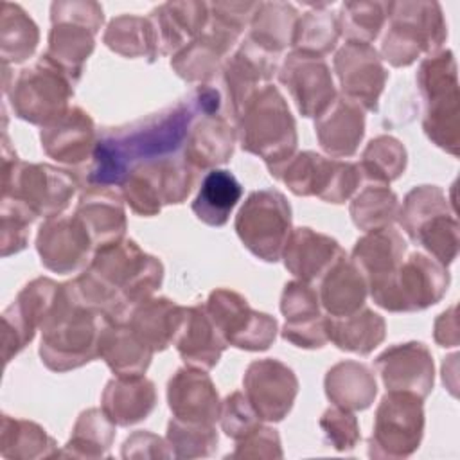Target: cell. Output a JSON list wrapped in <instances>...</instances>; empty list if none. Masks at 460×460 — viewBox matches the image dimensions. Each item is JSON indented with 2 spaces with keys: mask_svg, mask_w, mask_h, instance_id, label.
I'll return each mask as SVG.
<instances>
[{
  "mask_svg": "<svg viewBox=\"0 0 460 460\" xmlns=\"http://www.w3.org/2000/svg\"><path fill=\"white\" fill-rule=\"evenodd\" d=\"M325 394L334 406L365 410L372 404L377 385L372 370L358 361H340L325 376Z\"/></svg>",
  "mask_w": 460,
  "mask_h": 460,
  "instance_id": "38",
  "label": "cell"
},
{
  "mask_svg": "<svg viewBox=\"0 0 460 460\" xmlns=\"http://www.w3.org/2000/svg\"><path fill=\"white\" fill-rule=\"evenodd\" d=\"M162 262L135 241L120 239L97 248L86 270L72 280L79 298L115 322H128L131 311L160 288Z\"/></svg>",
  "mask_w": 460,
  "mask_h": 460,
  "instance_id": "2",
  "label": "cell"
},
{
  "mask_svg": "<svg viewBox=\"0 0 460 460\" xmlns=\"http://www.w3.org/2000/svg\"><path fill=\"white\" fill-rule=\"evenodd\" d=\"M406 243L390 226L367 232L352 250V262L367 280L368 289L385 282L402 262Z\"/></svg>",
  "mask_w": 460,
  "mask_h": 460,
  "instance_id": "32",
  "label": "cell"
},
{
  "mask_svg": "<svg viewBox=\"0 0 460 460\" xmlns=\"http://www.w3.org/2000/svg\"><path fill=\"white\" fill-rule=\"evenodd\" d=\"M243 386L261 420L277 422L289 413L298 392V379L288 365L268 358L248 365Z\"/></svg>",
  "mask_w": 460,
  "mask_h": 460,
  "instance_id": "19",
  "label": "cell"
},
{
  "mask_svg": "<svg viewBox=\"0 0 460 460\" xmlns=\"http://www.w3.org/2000/svg\"><path fill=\"white\" fill-rule=\"evenodd\" d=\"M174 345L189 367L208 370L219 361L228 343L212 323L205 305H192L187 307V314Z\"/></svg>",
  "mask_w": 460,
  "mask_h": 460,
  "instance_id": "33",
  "label": "cell"
},
{
  "mask_svg": "<svg viewBox=\"0 0 460 460\" xmlns=\"http://www.w3.org/2000/svg\"><path fill=\"white\" fill-rule=\"evenodd\" d=\"M221 95L212 86H198L189 97L147 119L106 131L95 144L86 171L88 187H119L138 164L178 155L192 122L217 113Z\"/></svg>",
  "mask_w": 460,
  "mask_h": 460,
  "instance_id": "1",
  "label": "cell"
},
{
  "mask_svg": "<svg viewBox=\"0 0 460 460\" xmlns=\"http://www.w3.org/2000/svg\"><path fill=\"white\" fill-rule=\"evenodd\" d=\"M74 84L65 70L50 58L41 56L32 66L18 74L7 92L9 102L16 117L43 128L66 113Z\"/></svg>",
  "mask_w": 460,
  "mask_h": 460,
  "instance_id": "11",
  "label": "cell"
},
{
  "mask_svg": "<svg viewBox=\"0 0 460 460\" xmlns=\"http://www.w3.org/2000/svg\"><path fill=\"white\" fill-rule=\"evenodd\" d=\"M75 216L86 226L95 250L124 239L126 212L122 196L108 187H90L79 198Z\"/></svg>",
  "mask_w": 460,
  "mask_h": 460,
  "instance_id": "31",
  "label": "cell"
},
{
  "mask_svg": "<svg viewBox=\"0 0 460 460\" xmlns=\"http://www.w3.org/2000/svg\"><path fill=\"white\" fill-rule=\"evenodd\" d=\"M298 13L295 5L286 2H261L252 22L248 40L259 49L279 56L291 45Z\"/></svg>",
  "mask_w": 460,
  "mask_h": 460,
  "instance_id": "41",
  "label": "cell"
},
{
  "mask_svg": "<svg viewBox=\"0 0 460 460\" xmlns=\"http://www.w3.org/2000/svg\"><path fill=\"white\" fill-rule=\"evenodd\" d=\"M102 40L108 49L126 58H147L153 61L158 56L156 36L149 18L117 16L108 23Z\"/></svg>",
  "mask_w": 460,
  "mask_h": 460,
  "instance_id": "43",
  "label": "cell"
},
{
  "mask_svg": "<svg viewBox=\"0 0 460 460\" xmlns=\"http://www.w3.org/2000/svg\"><path fill=\"white\" fill-rule=\"evenodd\" d=\"M167 401L174 419L192 424H208L219 419L221 402L216 386L203 368L176 370L167 385Z\"/></svg>",
  "mask_w": 460,
  "mask_h": 460,
  "instance_id": "25",
  "label": "cell"
},
{
  "mask_svg": "<svg viewBox=\"0 0 460 460\" xmlns=\"http://www.w3.org/2000/svg\"><path fill=\"white\" fill-rule=\"evenodd\" d=\"M36 216L11 196H2V255L7 257L25 248L29 226Z\"/></svg>",
  "mask_w": 460,
  "mask_h": 460,
  "instance_id": "53",
  "label": "cell"
},
{
  "mask_svg": "<svg viewBox=\"0 0 460 460\" xmlns=\"http://www.w3.org/2000/svg\"><path fill=\"white\" fill-rule=\"evenodd\" d=\"M102 20V7L97 2H54L50 5L52 29L45 56L65 70L74 83L95 47V34Z\"/></svg>",
  "mask_w": 460,
  "mask_h": 460,
  "instance_id": "10",
  "label": "cell"
},
{
  "mask_svg": "<svg viewBox=\"0 0 460 460\" xmlns=\"http://www.w3.org/2000/svg\"><path fill=\"white\" fill-rule=\"evenodd\" d=\"M277 58L248 38L241 43L232 58L225 61L223 79L226 86L228 97V113L237 122L246 104L255 97L261 90V84H268L277 70Z\"/></svg>",
  "mask_w": 460,
  "mask_h": 460,
  "instance_id": "22",
  "label": "cell"
},
{
  "mask_svg": "<svg viewBox=\"0 0 460 460\" xmlns=\"http://www.w3.org/2000/svg\"><path fill=\"white\" fill-rule=\"evenodd\" d=\"M61 284L50 279H36L29 282L16 300L2 313L4 322V359L5 363L16 356L41 329L45 318L54 307Z\"/></svg>",
  "mask_w": 460,
  "mask_h": 460,
  "instance_id": "18",
  "label": "cell"
},
{
  "mask_svg": "<svg viewBox=\"0 0 460 460\" xmlns=\"http://www.w3.org/2000/svg\"><path fill=\"white\" fill-rule=\"evenodd\" d=\"M219 420L223 431L234 440L244 438L261 426V417L243 392H234L221 402Z\"/></svg>",
  "mask_w": 460,
  "mask_h": 460,
  "instance_id": "54",
  "label": "cell"
},
{
  "mask_svg": "<svg viewBox=\"0 0 460 460\" xmlns=\"http://www.w3.org/2000/svg\"><path fill=\"white\" fill-rule=\"evenodd\" d=\"M241 194L243 187L230 171L210 169L203 176L199 190L192 201V212L205 225L223 226Z\"/></svg>",
  "mask_w": 460,
  "mask_h": 460,
  "instance_id": "39",
  "label": "cell"
},
{
  "mask_svg": "<svg viewBox=\"0 0 460 460\" xmlns=\"http://www.w3.org/2000/svg\"><path fill=\"white\" fill-rule=\"evenodd\" d=\"M399 214V199L388 185H368L350 203V216L359 230L390 226Z\"/></svg>",
  "mask_w": 460,
  "mask_h": 460,
  "instance_id": "47",
  "label": "cell"
},
{
  "mask_svg": "<svg viewBox=\"0 0 460 460\" xmlns=\"http://www.w3.org/2000/svg\"><path fill=\"white\" fill-rule=\"evenodd\" d=\"M232 456H259V458L282 456L279 433L271 428L259 426L255 431L237 440V449L232 453Z\"/></svg>",
  "mask_w": 460,
  "mask_h": 460,
  "instance_id": "56",
  "label": "cell"
},
{
  "mask_svg": "<svg viewBox=\"0 0 460 460\" xmlns=\"http://www.w3.org/2000/svg\"><path fill=\"white\" fill-rule=\"evenodd\" d=\"M205 309L228 345L244 350H266L277 336V320L253 311L246 298L232 289L210 293Z\"/></svg>",
  "mask_w": 460,
  "mask_h": 460,
  "instance_id": "15",
  "label": "cell"
},
{
  "mask_svg": "<svg viewBox=\"0 0 460 460\" xmlns=\"http://www.w3.org/2000/svg\"><path fill=\"white\" fill-rule=\"evenodd\" d=\"M99 356L117 376H144L151 363L153 350L147 349L131 331L128 322L111 320L101 336Z\"/></svg>",
  "mask_w": 460,
  "mask_h": 460,
  "instance_id": "37",
  "label": "cell"
},
{
  "mask_svg": "<svg viewBox=\"0 0 460 460\" xmlns=\"http://www.w3.org/2000/svg\"><path fill=\"white\" fill-rule=\"evenodd\" d=\"M386 5V2H345L338 13V22L347 41H374L388 20Z\"/></svg>",
  "mask_w": 460,
  "mask_h": 460,
  "instance_id": "49",
  "label": "cell"
},
{
  "mask_svg": "<svg viewBox=\"0 0 460 460\" xmlns=\"http://www.w3.org/2000/svg\"><path fill=\"white\" fill-rule=\"evenodd\" d=\"M320 426L323 429L325 440L338 451L352 449L359 440L358 419L354 417V413H350V410L340 406L329 408L322 415Z\"/></svg>",
  "mask_w": 460,
  "mask_h": 460,
  "instance_id": "55",
  "label": "cell"
},
{
  "mask_svg": "<svg viewBox=\"0 0 460 460\" xmlns=\"http://www.w3.org/2000/svg\"><path fill=\"white\" fill-rule=\"evenodd\" d=\"M237 133L228 119L212 113L199 115L185 138L183 158L198 171L216 167L230 160Z\"/></svg>",
  "mask_w": 460,
  "mask_h": 460,
  "instance_id": "29",
  "label": "cell"
},
{
  "mask_svg": "<svg viewBox=\"0 0 460 460\" xmlns=\"http://www.w3.org/2000/svg\"><path fill=\"white\" fill-rule=\"evenodd\" d=\"M167 444L171 446V449H174V456H207L214 451L217 444V433L214 426L208 424H192L171 419L167 426Z\"/></svg>",
  "mask_w": 460,
  "mask_h": 460,
  "instance_id": "52",
  "label": "cell"
},
{
  "mask_svg": "<svg viewBox=\"0 0 460 460\" xmlns=\"http://www.w3.org/2000/svg\"><path fill=\"white\" fill-rule=\"evenodd\" d=\"M2 196H11L36 217H56L72 201L77 181L66 171L47 164H23L4 151Z\"/></svg>",
  "mask_w": 460,
  "mask_h": 460,
  "instance_id": "8",
  "label": "cell"
},
{
  "mask_svg": "<svg viewBox=\"0 0 460 460\" xmlns=\"http://www.w3.org/2000/svg\"><path fill=\"white\" fill-rule=\"evenodd\" d=\"M110 322L108 314L79 298L72 282L61 284L41 325V361L54 372H66L99 358V341Z\"/></svg>",
  "mask_w": 460,
  "mask_h": 460,
  "instance_id": "3",
  "label": "cell"
},
{
  "mask_svg": "<svg viewBox=\"0 0 460 460\" xmlns=\"http://www.w3.org/2000/svg\"><path fill=\"white\" fill-rule=\"evenodd\" d=\"M237 140L241 147L264 160L275 176L296 149L295 119L273 84L262 86L237 119Z\"/></svg>",
  "mask_w": 460,
  "mask_h": 460,
  "instance_id": "4",
  "label": "cell"
},
{
  "mask_svg": "<svg viewBox=\"0 0 460 460\" xmlns=\"http://www.w3.org/2000/svg\"><path fill=\"white\" fill-rule=\"evenodd\" d=\"M314 129L316 138L327 155L332 158L352 156L365 133L363 110L347 97H336L316 119Z\"/></svg>",
  "mask_w": 460,
  "mask_h": 460,
  "instance_id": "30",
  "label": "cell"
},
{
  "mask_svg": "<svg viewBox=\"0 0 460 460\" xmlns=\"http://www.w3.org/2000/svg\"><path fill=\"white\" fill-rule=\"evenodd\" d=\"M449 286L447 268L438 261L411 253L381 284L370 288L374 302L390 313H411L437 304Z\"/></svg>",
  "mask_w": 460,
  "mask_h": 460,
  "instance_id": "9",
  "label": "cell"
},
{
  "mask_svg": "<svg viewBox=\"0 0 460 460\" xmlns=\"http://www.w3.org/2000/svg\"><path fill=\"white\" fill-rule=\"evenodd\" d=\"M368 286L358 266L345 255L322 277L320 302L331 318L354 314L365 305Z\"/></svg>",
  "mask_w": 460,
  "mask_h": 460,
  "instance_id": "36",
  "label": "cell"
},
{
  "mask_svg": "<svg viewBox=\"0 0 460 460\" xmlns=\"http://www.w3.org/2000/svg\"><path fill=\"white\" fill-rule=\"evenodd\" d=\"M435 341L440 347H456L458 343V320L456 305H451L435 322Z\"/></svg>",
  "mask_w": 460,
  "mask_h": 460,
  "instance_id": "57",
  "label": "cell"
},
{
  "mask_svg": "<svg viewBox=\"0 0 460 460\" xmlns=\"http://www.w3.org/2000/svg\"><path fill=\"white\" fill-rule=\"evenodd\" d=\"M0 14L2 61L5 66L9 63H22L32 56L38 45V27L18 4L2 2Z\"/></svg>",
  "mask_w": 460,
  "mask_h": 460,
  "instance_id": "44",
  "label": "cell"
},
{
  "mask_svg": "<svg viewBox=\"0 0 460 460\" xmlns=\"http://www.w3.org/2000/svg\"><path fill=\"white\" fill-rule=\"evenodd\" d=\"M153 25L158 54H176L189 45L208 22V4L205 2H165L153 9Z\"/></svg>",
  "mask_w": 460,
  "mask_h": 460,
  "instance_id": "28",
  "label": "cell"
},
{
  "mask_svg": "<svg viewBox=\"0 0 460 460\" xmlns=\"http://www.w3.org/2000/svg\"><path fill=\"white\" fill-rule=\"evenodd\" d=\"M390 25L381 54L392 66H408L420 54H435L446 41L447 29L437 2H388Z\"/></svg>",
  "mask_w": 460,
  "mask_h": 460,
  "instance_id": "5",
  "label": "cell"
},
{
  "mask_svg": "<svg viewBox=\"0 0 460 460\" xmlns=\"http://www.w3.org/2000/svg\"><path fill=\"white\" fill-rule=\"evenodd\" d=\"M101 401L102 411L113 424L131 426L153 411L156 390L144 376H117L106 385Z\"/></svg>",
  "mask_w": 460,
  "mask_h": 460,
  "instance_id": "35",
  "label": "cell"
},
{
  "mask_svg": "<svg viewBox=\"0 0 460 460\" xmlns=\"http://www.w3.org/2000/svg\"><path fill=\"white\" fill-rule=\"evenodd\" d=\"M358 167L370 181L377 185H388L404 172L406 149L394 137H377L365 147Z\"/></svg>",
  "mask_w": 460,
  "mask_h": 460,
  "instance_id": "46",
  "label": "cell"
},
{
  "mask_svg": "<svg viewBox=\"0 0 460 460\" xmlns=\"http://www.w3.org/2000/svg\"><path fill=\"white\" fill-rule=\"evenodd\" d=\"M415 243L422 244L435 261L442 266L451 264L458 252V223L451 212L438 214L426 221L413 235Z\"/></svg>",
  "mask_w": 460,
  "mask_h": 460,
  "instance_id": "51",
  "label": "cell"
},
{
  "mask_svg": "<svg viewBox=\"0 0 460 460\" xmlns=\"http://www.w3.org/2000/svg\"><path fill=\"white\" fill-rule=\"evenodd\" d=\"M334 70L343 97L361 110L377 111L379 95L386 84L388 72L381 56L370 43L347 41L334 56Z\"/></svg>",
  "mask_w": 460,
  "mask_h": 460,
  "instance_id": "16",
  "label": "cell"
},
{
  "mask_svg": "<svg viewBox=\"0 0 460 460\" xmlns=\"http://www.w3.org/2000/svg\"><path fill=\"white\" fill-rule=\"evenodd\" d=\"M241 31L210 16L205 29L183 49H180L171 66L189 83H203L216 75L230 49L237 43Z\"/></svg>",
  "mask_w": 460,
  "mask_h": 460,
  "instance_id": "21",
  "label": "cell"
},
{
  "mask_svg": "<svg viewBox=\"0 0 460 460\" xmlns=\"http://www.w3.org/2000/svg\"><path fill=\"white\" fill-rule=\"evenodd\" d=\"M54 440L34 422L11 419L4 415L2 419V455L13 449L7 456L36 458L50 456L56 453Z\"/></svg>",
  "mask_w": 460,
  "mask_h": 460,
  "instance_id": "48",
  "label": "cell"
},
{
  "mask_svg": "<svg viewBox=\"0 0 460 460\" xmlns=\"http://www.w3.org/2000/svg\"><path fill=\"white\" fill-rule=\"evenodd\" d=\"M235 232L255 257L266 262L279 261L293 232L286 196L273 189L252 192L237 212Z\"/></svg>",
  "mask_w": 460,
  "mask_h": 460,
  "instance_id": "12",
  "label": "cell"
},
{
  "mask_svg": "<svg viewBox=\"0 0 460 460\" xmlns=\"http://www.w3.org/2000/svg\"><path fill=\"white\" fill-rule=\"evenodd\" d=\"M275 178L296 196H318L329 203H343L359 187L361 171L358 164L304 151L293 155Z\"/></svg>",
  "mask_w": 460,
  "mask_h": 460,
  "instance_id": "13",
  "label": "cell"
},
{
  "mask_svg": "<svg viewBox=\"0 0 460 460\" xmlns=\"http://www.w3.org/2000/svg\"><path fill=\"white\" fill-rule=\"evenodd\" d=\"M343 255L336 239L305 226L291 232L282 252L289 273L307 284L322 279Z\"/></svg>",
  "mask_w": 460,
  "mask_h": 460,
  "instance_id": "27",
  "label": "cell"
},
{
  "mask_svg": "<svg viewBox=\"0 0 460 460\" xmlns=\"http://www.w3.org/2000/svg\"><path fill=\"white\" fill-rule=\"evenodd\" d=\"M449 212L446 194L435 185H420L410 190L399 207V223L402 230L413 239L415 232L431 217Z\"/></svg>",
  "mask_w": 460,
  "mask_h": 460,
  "instance_id": "50",
  "label": "cell"
},
{
  "mask_svg": "<svg viewBox=\"0 0 460 460\" xmlns=\"http://www.w3.org/2000/svg\"><path fill=\"white\" fill-rule=\"evenodd\" d=\"M374 365L388 392H410L424 399L433 388V358L420 341L394 345Z\"/></svg>",
  "mask_w": 460,
  "mask_h": 460,
  "instance_id": "23",
  "label": "cell"
},
{
  "mask_svg": "<svg viewBox=\"0 0 460 460\" xmlns=\"http://www.w3.org/2000/svg\"><path fill=\"white\" fill-rule=\"evenodd\" d=\"M325 329L329 341L338 349L361 356L372 352L385 340V320L367 307L343 318L325 316Z\"/></svg>",
  "mask_w": 460,
  "mask_h": 460,
  "instance_id": "40",
  "label": "cell"
},
{
  "mask_svg": "<svg viewBox=\"0 0 460 460\" xmlns=\"http://www.w3.org/2000/svg\"><path fill=\"white\" fill-rule=\"evenodd\" d=\"M194 169L183 155L138 164L128 171L120 181V196L138 216H155L164 205L181 203L198 180Z\"/></svg>",
  "mask_w": 460,
  "mask_h": 460,
  "instance_id": "7",
  "label": "cell"
},
{
  "mask_svg": "<svg viewBox=\"0 0 460 460\" xmlns=\"http://www.w3.org/2000/svg\"><path fill=\"white\" fill-rule=\"evenodd\" d=\"M331 4H309L311 11L298 16L291 38L293 50L323 58L341 36L338 13H331Z\"/></svg>",
  "mask_w": 460,
  "mask_h": 460,
  "instance_id": "42",
  "label": "cell"
},
{
  "mask_svg": "<svg viewBox=\"0 0 460 460\" xmlns=\"http://www.w3.org/2000/svg\"><path fill=\"white\" fill-rule=\"evenodd\" d=\"M422 431V399L410 392H388L376 410L368 455L376 458H404L419 447Z\"/></svg>",
  "mask_w": 460,
  "mask_h": 460,
  "instance_id": "14",
  "label": "cell"
},
{
  "mask_svg": "<svg viewBox=\"0 0 460 460\" xmlns=\"http://www.w3.org/2000/svg\"><path fill=\"white\" fill-rule=\"evenodd\" d=\"M110 417L97 408L83 411L74 426L72 437L63 451V455L72 456H104L111 446L115 429Z\"/></svg>",
  "mask_w": 460,
  "mask_h": 460,
  "instance_id": "45",
  "label": "cell"
},
{
  "mask_svg": "<svg viewBox=\"0 0 460 460\" xmlns=\"http://www.w3.org/2000/svg\"><path fill=\"white\" fill-rule=\"evenodd\" d=\"M279 79L304 117L318 119L338 97L331 70L320 56L293 50L282 61Z\"/></svg>",
  "mask_w": 460,
  "mask_h": 460,
  "instance_id": "17",
  "label": "cell"
},
{
  "mask_svg": "<svg viewBox=\"0 0 460 460\" xmlns=\"http://www.w3.org/2000/svg\"><path fill=\"white\" fill-rule=\"evenodd\" d=\"M417 84L426 104L422 120L426 135L438 147L451 155H458L460 97L453 54L444 50L426 58L417 72Z\"/></svg>",
  "mask_w": 460,
  "mask_h": 460,
  "instance_id": "6",
  "label": "cell"
},
{
  "mask_svg": "<svg viewBox=\"0 0 460 460\" xmlns=\"http://www.w3.org/2000/svg\"><path fill=\"white\" fill-rule=\"evenodd\" d=\"M43 151L61 162L77 165L92 158L95 149V126L92 117L77 106H72L54 122L41 128Z\"/></svg>",
  "mask_w": 460,
  "mask_h": 460,
  "instance_id": "26",
  "label": "cell"
},
{
  "mask_svg": "<svg viewBox=\"0 0 460 460\" xmlns=\"http://www.w3.org/2000/svg\"><path fill=\"white\" fill-rule=\"evenodd\" d=\"M318 302V293L311 284L302 280L286 284L280 298V311L286 318L284 340L302 349H318L329 341L325 316L320 313Z\"/></svg>",
  "mask_w": 460,
  "mask_h": 460,
  "instance_id": "24",
  "label": "cell"
},
{
  "mask_svg": "<svg viewBox=\"0 0 460 460\" xmlns=\"http://www.w3.org/2000/svg\"><path fill=\"white\" fill-rule=\"evenodd\" d=\"M185 314L187 307L169 298H147L131 311L128 325L147 349L156 352L174 343Z\"/></svg>",
  "mask_w": 460,
  "mask_h": 460,
  "instance_id": "34",
  "label": "cell"
},
{
  "mask_svg": "<svg viewBox=\"0 0 460 460\" xmlns=\"http://www.w3.org/2000/svg\"><path fill=\"white\" fill-rule=\"evenodd\" d=\"M36 250L41 264L56 273H75L90 262L95 250L83 221L74 216H56L45 219L38 230Z\"/></svg>",
  "mask_w": 460,
  "mask_h": 460,
  "instance_id": "20",
  "label": "cell"
}]
</instances>
